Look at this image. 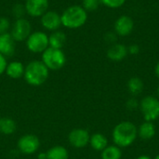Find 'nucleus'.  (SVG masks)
Wrapping results in <instances>:
<instances>
[{"instance_id":"nucleus-1","label":"nucleus","mask_w":159,"mask_h":159,"mask_svg":"<svg viewBox=\"0 0 159 159\" xmlns=\"http://www.w3.org/2000/svg\"><path fill=\"white\" fill-rule=\"evenodd\" d=\"M138 138V128L130 121L118 123L112 131V140L115 145L120 148L129 147Z\"/></svg>"},{"instance_id":"nucleus-2","label":"nucleus","mask_w":159,"mask_h":159,"mask_svg":"<svg viewBox=\"0 0 159 159\" xmlns=\"http://www.w3.org/2000/svg\"><path fill=\"white\" fill-rule=\"evenodd\" d=\"M49 76V70L41 60H34L25 65L23 78L32 87H40Z\"/></svg>"},{"instance_id":"nucleus-3","label":"nucleus","mask_w":159,"mask_h":159,"mask_svg":"<svg viewBox=\"0 0 159 159\" xmlns=\"http://www.w3.org/2000/svg\"><path fill=\"white\" fill-rule=\"evenodd\" d=\"M61 26L75 30L84 26L88 20V12L81 5H72L67 7L61 13Z\"/></svg>"},{"instance_id":"nucleus-4","label":"nucleus","mask_w":159,"mask_h":159,"mask_svg":"<svg viewBox=\"0 0 159 159\" xmlns=\"http://www.w3.org/2000/svg\"><path fill=\"white\" fill-rule=\"evenodd\" d=\"M41 61L49 71H59L65 66L67 58L62 49L48 47L41 54Z\"/></svg>"},{"instance_id":"nucleus-5","label":"nucleus","mask_w":159,"mask_h":159,"mask_svg":"<svg viewBox=\"0 0 159 159\" xmlns=\"http://www.w3.org/2000/svg\"><path fill=\"white\" fill-rule=\"evenodd\" d=\"M27 49L34 54H42L48 47V34L45 31H34L25 40Z\"/></svg>"},{"instance_id":"nucleus-6","label":"nucleus","mask_w":159,"mask_h":159,"mask_svg":"<svg viewBox=\"0 0 159 159\" xmlns=\"http://www.w3.org/2000/svg\"><path fill=\"white\" fill-rule=\"evenodd\" d=\"M139 109L144 121L154 122L159 118V99L157 97L148 95L140 101Z\"/></svg>"},{"instance_id":"nucleus-7","label":"nucleus","mask_w":159,"mask_h":159,"mask_svg":"<svg viewBox=\"0 0 159 159\" xmlns=\"http://www.w3.org/2000/svg\"><path fill=\"white\" fill-rule=\"evenodd\" d=\"M32 32L33 28L31 22L26 18H21L15 20V21L11 23L9 34L16 42H22L28 38Z\"/></svg>"},{"instance_id":"nucleus-8","label":"nucleus","mask_w":159,"mask_h":159,"mask_svg":"<svg viewBox=\"0 0 159 159\" xmlns=\"http://www.w3.org/2000/svg\"><path fill=\"white\" fill-rule=\"evenodd\" d=\"M18 151L26 156L35 154L40 148V140L34 134L22 135L17 143Z\"/></svg>"},{"instance_id":"nucleus-9","label":"nucleus","mask_w":159,"mask_h":159,"mask_svg":"<svg viewBox=\"0 0 159 159\" xmlns=\"http://www.w3.org/2000/svg\"><path fill=\"white\" fill-rule=\"evenodd\" d=\"M90 134L86 129H74L68 134V142L74 148L81 149L89 144Z\"/></svg>"},{"instance_id":"nucleus-10","label":"nucleus","mask_w":159,"mask_h":159,"mask_svg":"<svg viewBox=\"0 0 159 159\" xmlns=\"http://www.w3.org/2000/svg\"><path fill=\"white\" fill-rule=\"evenodd\" d=\"M40 23L46 31L54 32L60 30L61 27V14L55 10H48L40 17Z\"/></svg>"},{"instance_id":"nucleus-11","label":"nucleus","mask_w":159,"mask_h":159,"mask_svg":"<svg viewBox=\"0 0 159 159\" xmlns=\"http://www.w3.org/2000/svg\"><path fill=\"white\" fill-rule=\"evenodd\" d=\"M24 7L27 15L32 18H40L48 10L49 0H25Z\"/></svg>"},{"instance_id":"nucleus-12","label":"nucleus","mask_w":159,"mask_h":159,"mask_svg":"<svg viewBox=\"0 0 159 159\" xmlns=\"http://www.w3.org/2000/svg\"><path fill=\"white\" fill-rule=\"evenodd\" d=\"M115 33L119 36H128L134 29V21L132 18L127 15L120 16L114 24Z\"/></svg>"},{"instance_id":"nucleus-13","label":"nucleus","mask_w":159,"mask_h":159,"mask_svg":"<svg viewBox=\"0 0 159 159\" xmlns=\"http://www.w3.org/2000/svg\"><path fill=\"white\" fill-rule=\"evenodd\" d=\"M16 43L9 33L0 34V54L7 59L12 57L16 52Z\"/></svg>"},{"instance_id":"nucleus-14","label":"nucleus","mask_w":159,"mask_h":159,"mask_svg":"<svg viewBox=\"0 0 159 159\" xmlns=\"http://www.w3.org/2000/svg\"><path fill=\"white\" fill-rule=\"evenodd\" d=\"M128 47H126L123 44L115 43L110 46V48L107 49V58L111 60L112 61H121L128 56Z\"/></svg>"},{"instance_id":"nucleus-15","label":"nucleus","mask_w":159,"mask_h":159,"mask_svg":"<svg viewBox=\"0 0 159 159\" xmlns=\"http://www.w3.org/2000/svg\"><path fill=\"white\" fill-rule=\"evenodd\" d=\"M25 65L19 61H12L7 62L5 74L11 79H20L23 77Z\"/></svg>"},{"instance_id":"nucleus-16","label":"nucleus","mask_w":159,"mask_h":159,"mask_svg":"<svg viewBox=\"0 0 159 159\" xmlns=\"http://www.w3.org/2000/svg\"><path fill=\"white\" fill-rule=\"evenodd\" d=\"M157 133L156 126L153 122L144 121L138 128V137L143 141L152 140Z\"/></svg>"},{"instance_id":"nucleus-17","label":"nucleus","mask_w":159,"mask_h":159,"mask_svg":"<svg viewBox=\"0 0 159 159\" xmlns=\"http://www.w3.org/2000/svg\"><path fill=\"white\" fill-rule=\"evenodd\" d=\"M66 41H67V36L65 33L61 30L51 32V34H48V43L50 48L62 49V48L66 44Z\"/></svg>"},{"instance_id":"nucleus-18","label":"nucleus","mask_w":159,"mask_h":159,"mask_svg":"<svg viewBox=\"0 0 159 159\" xmlns=\"http://www.w3.org/2000/svg\"><path fill=\"white\" fill-rule=\"evenodd\" d=\"M89 145L93 150H95L97 152H102L109 145L108 139L102 133H99V132L94 133V134L90 135Z\"/></svg>"},{"instance_id":"nucleus-19","label":"nucleus","mask_w":159,"mask_h":159,"mask_svg":"<svg viewBox=\"0 0 159 159\" xmlns=\"http://www.w3.org/2000/svg\"><path fill=\"white\" fill-rule=\"evenodd\" d=\"M127 89L133 97H136L140 95L144 89L143 81L138 76H133L129 79L127 83Z\"/></svg>"},{"instance_id":"nucleus-20","label":"nucleus","mask_w":159,"mask_h":159,"mask_svg":"<svg viewBox=\"0 0 159 159\" xmlns=\"http://www.w3.org/2000/svg\"><path fill=\"white\" fill-rule=\"evenodd\" d=\"M17 130V124L10 117H0V133L3 135H12Z\"/></svg>"},{"instance_id":"nucleus-21","label":"nucleus","mask_w":159,"mask_h":159,"mask_svg":"<svg viewBox=\"0 0 159 159\" xmlns=\"http://www.w3.org/2000/svg\"><path fill=\"white\" fill-rule=\"evenodd\" d=\"M47 159H68L69 152L61 145H56L49 148L47 152Z\"/></svg>"},{"instance_id":"nucleus-22","label":"nucleus","mask_w":159,"mask_h":159,"mask_svg":"<svg viewBox=\"0 0 159 159\" xmlns=\"http://www.w3.org/2000/svg\"><path fill=\"white\" fill-rule=\"evenodd\" d=\"M122 150L120 147L112 144L108 145L104 150L101 152L102 159H121L122 158Z\"/></svg>"},{"instance_id":"nucleus-23","label":"nucleus","mask_w":159,"mask_h":159,"mask_svg":"<svg viewBox=\"0 0 159 159\" xmlns=\"http://www.w3.org/2000/svg\"><path fill=\"white\" fill-rule=\"evenodd\" d=\"M11 14L15 18V20L25 18V15L27 13H26V9H25L24 4H21V3L14 4L12 8H11Z\"/></svg>"},{"instance_id":"nucleus-24","label":"nucleus","mask_w":159,"mask_h":159,"mask_svg":"<svg viewBox=\"0 0 159 159\" xmlns=\"http://www.w3.org/2000/svg\"><path fill=\"white\" fill-rule=\"evenodd\" d=\"M102 5L101 0H82V7L87 12L97 10Z\"/></svg>"},{"instance_id":"nucleus-25","label":"nucleus","mask_w":159,"mask_h":159,"mask_svg":"<svg viewBox=\"0 0 159 159\" xmlns=\"http://www.w3.org/2000/svg\"><path fill=\"white\" fill-rule=\"evenodd\" d=\"M102 5L109 8H119L121 7L127 0H101Z\"/></svg>"},{"instance_id":"nucleus-26","label":"nucleus","mask_w":159,"mask_h":159,"mask_svg":"<svg viewBox=\"0 0 159 159\" xmlns=\"http://www.w3.org/2000/svg\"><path fill=\"white\" fill-rule=\"evenodd\" d=\"M11 27L10 20L7 17H0V34L9 33Z\"/></svg>"},{"instance_id":"nucleus-27","label":"nucleus","mask_w":159,"mask_h":159,"mask_svg":"<svg viewBox=\"0 0 159 159\" xmlns=\"http://www.w3.org/2000/svg\"><path fill=\"white\" fill-rule=\"evenodd\" d=\"M140 105V102L136 99V97H131L129 99H128V101L126 102V108L129 111H135L139 108Z\"/></svg>"},{"instance_id":"nucleus-28","label":"nucleus","mask_w":159,"mask_h":159,"mask_svg":"<svg viewBox=\"0 0 159 159\" xmlns=\"http://www.w3.org/2000/svg\"><path fill=\"white\" fill-rule=\"evenodd\" d=\"M104 40L110 44H115L117 40V34L115 32H108L104 34Z\"/></svg>"},{"instance_id":"nucleus-29","label":"nucleus","mask_w":159,"mask_h":159,"mask_svg":"<svg viewBox=\"0 0 159 159\" xmlns=\"http://www.w3.org/2000/svg\"><path fill=\"white\" fill-rule=\"evenodd\" d=\"M7 65V59L0 54V75L5 74Z\"/></svg>"},{"instance_id":"nucleus-30","label":"nucleus","mask_w":159,"mask_h":159,"mask_svg":"<svg viewBox=\"0 0 159 159\" xmlns=\"http://www.w3.org/2000/svg\"><path fill=\"white\" fill-rule=\"evenodd\" d=\"M128 52L130 55H137L140 52V47L137 44H132L128 47Z\"/></svg>"},{"instance_id":"nucleus-31","label":"nucleus","mask_w":159,"mask_h":159,"mask_svg":"<svg viewBox=\"0 0 159 159\" xmlns=\"http://www.w3.org/2000/svg\"><path fill=\"white\" fill-rule=\"evenodd\" d=\"M37 159H47V154L45 153H39L37 155Z\"/></svg>"},{"instance_id":"nucleus-32","label":"nucleus","mask_w":159,"mask_h":159,"mask_svg":"<svg viewBox=\"0 0 159 159\" xmlns=\"http://www.w3.org/2000/svg\"><path fill=\"white\" fill-rule=\"evenodd\" d=\"M155 73H156V75L157 76V78L159 79V61H158V62L157 63V65H156V68H155Z\"/></svg>"},{"instance_id":"nucleus-33","label":"nucleus","mask_w":159,"mask_h":159,"mask_svg":"<svg viewBox=\"0 0 159 159\" xmlns=\"http://www.w3.org/2000/svg\"><path fill=\"white\" fill-rule=\"evenodd\" d=\"M136 159H153L152 157H150L149 156H147V155H142V156H140V157H138Z\"/></svg>"},{"instance_id":"nucleus-34","label":"nucleus","mask_w":159,"mask_h":159,"mask_svg":"<svg viewBox=\"0 0 159 159\" xmlns=\"http://www.w3.org/2000/svg\"><path fill=\"white\" fill-rule=\"evenodd\" d=\"M157 98L159 99V85L158 87H157Z\"/></svg>"},{"instance_id":"nucleus-35","label":"nucleus","mask_w":159,"mask_h":159,"mask_svg":"<svg viewBox=\"0 0 159 159\" xmlns=\"http://www.w3.org/2000/svg\"><path fill=\"white\" fill-rule=\"evenodd\" d=\"M154 159H159V154L157 155V156H156V157H155V158H154Z\"/></svg>"}]
</instances>
